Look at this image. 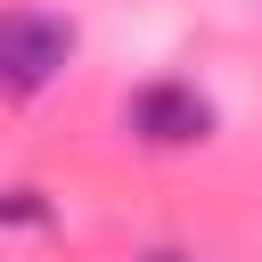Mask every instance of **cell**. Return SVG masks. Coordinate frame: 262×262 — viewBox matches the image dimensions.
I'll return each mask as SVG.
<instances>
[{
	"mask_svg": "<svg viewBox=\"0 0 262 262\" xmlns=\"http://www.w3.org/2000/svg\"><path fill=\"white\" fill-rule=\"evenodd\" d=\"M0 221H8V229H49V196H41V188H8Z\"/></svg>",
	"mask_w": 262,
	"mask_h": 262,
	"instance_id": "cell-3",
	"label": "cell"
},
{
	"mask_svg": "<svg viewBox=\"0 0 262 262\" xmlns=\"http://www.w3.org/2000/svg\"><path fill=\"white\" fill-rule=\"evenodd\" d=\"M213 98L196 90V82H139L131 98H123V131L139 139V147H156V156H180V147H205L213 139Z\"/></svg>",
	"mask_w": 262,
	"mask_h": 262,
	"instance_id": "cell-2",
	"label": "cell"
},
{
	"mask_svg": "<svg viewBox=\"0 0 262 262\" xmlns=\"http://www.w3.org/2000/svg\"><path fill=\"white\" fill-rule=\"evenodd\" d=\"M139 262H188V254H172V246H156V254H139Z\"/></svg>",
	"mask_w": 262,
	"mask_h": 262,
	"instance_id": "cell-4",
	"label": "cell"
},
{
	"mask_svg": "<svg viewBox=\"0 0 262 262\" xmlns=\"http://www.w3.org/2000/svg\"><path fill=\"white\" fill-rule=\"evenodd\" d=\"M74 49H82V33H74V16H49V8H8V25H0V90L25 106V98H41L66 66H74Z\"/></svg>",
	"mask_w": 262,
	"mask_h": 262,
	"instance_id": "cell-1",
	"label": "cell"
}]
</instances>
